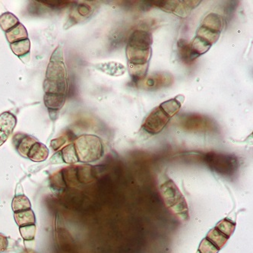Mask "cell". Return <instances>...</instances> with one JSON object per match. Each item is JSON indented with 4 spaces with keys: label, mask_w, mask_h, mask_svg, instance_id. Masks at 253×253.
<instances>
[{
    "label": "cell",
    "mask_w": 253,
    "mask_h": 253,
    "mask_svg": "<svg viewBox=\"0 0 253 253\" xmlns=\"http://www.w3.org/2000/svg\"><path fill=\"white\" fill-rule=\"evenodd\" d=\"M152 36L144 30H136L128 38L126 47L128 65L143 66L149 64L151 57Z\"/></svg>",
    "instance_id": "1"
},
{
    "label": "cell",
    "mask_w": 253,
    "mask_h": 253,
    "mask_svg": "<svg viewBox=\"0 0 253 253\" xmlns=\"http://www.w3.org/2000/svg\"><path fill=\"white\" fill-rule=\"evenodd\" d=\"M74 146L78 161L82 163L97 162L104 154L102 142L96 135H81L75 141Z\"/></svg>",
    "instance_id": "2"
},
{
    "label": "cell",
    "mask_w": 253,
    "mask_h": 253,
    "mask_svg": "<svg viewBox=\"0 0 253 253\" xmlns=\"http://www.w3.org/2000/svg\"><path fill=\"white\" fill-rule=\"evenodd\" d=\"M204 162L212 171L224 177H233L239 170V159L232 154L211 151L204 156Z\"/></svg>",
    "instance_id": "3"
},
{
    "label": "cell",
    "mask_w": 253,
    "mask_h": 253,
    "mask_svg": "<svg viewBox=\"0 0 253 253\" xmlns=\"http://www.w3.org/2000/svg\"><path fill=\"white\" fill-rule=\"evenodd\" d=\"M161 191L166 205L172 212L181 217H189L187 203L174 181L169 180L165 182L161 187Z\"/></svg>",
    "instance_id": "4"
},
{
    "label": "cell",
    "mask_w": 253,
    "mask_h": 253,
    "mask_svg": "<svg viewBox=\"0 0 253 253\" xmlns=\"http://www.w3.org/2000/svg\"><path fill=\"white\" fill-rule=\"evenodd\" d=\"M181 125L184 130L189 132H214L217 128L213 120L208 116L197 113L185 115L181 119Z\"/></svg>",
    "instance_id": "5"
},
{
    "label": "cell",
    "mask_w": 253,
    "mask_h": 253,
    "mask_svg": "<svg viewBox=\"0 0 253 253\" xmlns=\"http://www.w3.org/2000/svg\"><path fill=\"white\" fill-rule=\"evenodd\" d=\"M170 119L171 117L161 107H158L146 117L143 128L147 133L156 135L163 130Z\"/></svg>",
    "instance_id": "6"
},
{
    "label": "cell",
    "mask_w": 253,
    "mask_h": 253,
    "mask_svg": "<svg viewBox=\"0 0 253 253\" xmlns=\"http://www.w3.org/2000/svg\"><path fill=\"white\" fill-rule=\"evenodd\" d=\"M174 82V77L168 72H157L147 75L142 82L137 84L141 89L147 90H158L170 87Z\"/></svg>",
    "instance_id": "7"
},
{
    "label": "cell",
    "mask_w": 253,
    "mask_h": 253,
    "mask_svg": "<svg viewBox=\"0 0 253 253\" xmlns=\"http://www.w3.org/2000/svg\"><path fill=\"white\" fill-rule=\"evenodd\" d=\"M16 116L9 112L0 115V146L5 143L16 126Z\"/></svg>",
    "instance_id": "8"
},
{
    "label": "cell",
    "mask_w": 253,
    "mask_h": 253,
    "mask_svg": "<svg viewBox=\"0 0 253 253\" xmlns=\"http://www.w3.org/2000/svg\"><path fill=\"white\" fill-rule=\"evenodd\" d=\"M46 79L66 80V69L61 61H51L47 67Z\"/></svg>",
    "instance_id": "9"
},
{
    "label": "cell",
    "mask_w": 253,
    "mask_h": 253,
    "mask_svg": "<svg viewBox=\"0 0 253 253\" xmlns=\"http://www.w3.org/2000/svg\"><path fill=\"white\" fill-rule=\"evenodd\" d=\"M97 70L106 73L110 76H121L125 74L126 68L121 63L117 62H108V63H99L96 65Z\"/></svg>",
    "instance_id": "10"
},
{
    "label": "cell",
    "mask_w": 253,
    "mask_h": 253,
    "mask_svg": "<svg viewBox=\"0 0 253 253\" xmlns=\"http://www.w3.org/2000/svg\"><path fill=\"white\" fill-rule=\"evenodd\" d=\"M44 90L46 94H65L67 90V81L45 79Z\"/></svg>",
    "instance_id": "11"
},
{
    "label": "cell",
    "mask_w": 253,
    "mask_h": 253,
    "mask_svg": "<svg viewBox=\"0 0 253 253\" xmlns=\"http://www.w3.org/2000/svg\"><path fill=\"white\" fill-rule=\"evenodd\" d=\"M49 155V150L45 145L37 143L33 145L31 149L28 151V158L32 160V162H44Z\"/></svg>",
    "instance_id": "12"
},
{
    "label": "cell",
    "mask_w": 253,
    "mask_h": 253,
    "mask_svg": "<svg viewBox=\"0 0 253 253\" xmlns=\"http://www.w3.org/2000/svg\"><path fill=\"white\" fill-rule=\"evenodd\" d=\"M185 97L182 95H179L177 97L168 100V101H164L162 103L160 107L166 112L170 117L175 116L182 107V102L184 101Z\"/></svg>",
    "instance_id": "13"
},
{
    "label": "cell",
    "mask_w": 253,
    "mask_h": 253,
    "mask_svg": "<svg viewBox=\"0 0 253 253\" xmlns=\"http://www.w3.org/2000/svg\"><path fill=\"white\" fill-rule=\"evenodd\" d=\"M44 104L49 109L59 110L63 108L66 101L65 94H45L44 97Z\"/></svg>",
    "instance_id": "14"
},
{
    "label": "cell",
    "mask_w": 253,
    "mask_h": 253,
    "mask_svg": "<svg viewBox=\"0 0 253 253\" xmlns=\"http://www.w3.org/2000/svg\"><path fill=\"white\" fill-rule=\"evenodd\" d=\"M6 38L10 44L28 39V32L22 24L19 23L16 27L6 32Z\"/></svg>",
    "instance_id": "15"
},
{
    "label": "cell",
    "mask_w": 253,
    "mask_h": 253,
    "mask_svg": "<svg viewBox=\"0 0 253 253\" xmlns=\"http://www.w3.org/2000/svg\"><path fill=\"white\" fill-rule=\"evenodd\" d=\"M223 24H224V21L221 16L212 12L204 18L201 25L220 33L223 29Z\"/></svg>",
    "instance_id": "16"
},
{
    "label": "cell",
    "mask_w": 253,
    "mask_h": 253,
    "mask_svg": "<svg viewBox=\"0 0 253 253\" xmlns=\"http://www.w3.org/2000/svg\"><path fill=\"white\" fill-rule=\"evenodd\" d=\"M15 220L20 227L24 226L35 224L36 219L35 215L32 209L26 210L23 212H16L14 215Z\"/></svg>",
    "instance_id": "17"
},
{
    "label": "cell",
    "mask_w": 253,
    "mask_h": 253,
    "mask_svg": "<svg viewBox=\"0 0 253 253\" xmlns=\"http://www.w3.org/2000/svg\"><path fill=\"white\" fill-rule=\"evenodd\" d=\"M207 239L217 246L219 250L223 247L227 243L229 237H227L224 234H222L217 228H214L208 232Z\"/></svg>",
    "instance_id": "18"
},
{
    "label": "cell",
    "mask_w": 253,
    "mask_h": 253,
    "mask_svg": "<svg viewBox=\"0 0 253 253\" xmlns=\"http://www.w3.org/2000/svg\"><path fill=\"white\" fill-rule=\"evenodd\" d=\"M19 23L18 18L11 12H5L0 16V27L5 32H7Z\"/></svg>",
    "instance_id": "19"
},
{
    "label": "cell",
    "mask_w": 253,
    "mask_h": 253,
    "mask_svg": "<svg viewBox=\"0 0 253 253\" xmlns=\"http://www.w3.org/2000/svg\"><path fill=\"white\" fill-rule=\"evenodd\" d=\"M12 207L15 213L32 209L31 202L25 196H18L15 197L14 199L12 201Z\"/></svg>",
    "instance_id": "20"
},
{
    "label": "cell",
    "mask_w": 253,
    "mask_h": 253,
    "mask_svg": "<svg viewBox=\"0 0 253 253\" xmlns=\"http://www.w3.org/2000/svg\"><path fill=\"white\" fill-rule=\"evenodd\" d=\"M11 49L16 55L22 56L29 53L31 50V42L28 39L15 42L13 44H11Z\"/></svg>",
    "instance_id": "21"
},
{
    "label": "cell",
    "mask_w": 253,
    "mask_h": 253,
    "mask_svg": "<svg viewBox=\"0 0 253 253\" xmlns=\"http://www.w3.org/2000/svg\"><path fill=\"white\" fill-rule=\"evenodd\" d=\"M63 162L67 163H75L79 162L74 144H70L60 151Z\"/></svg>",
    "instance_id": "22"
},
{
    "label": "cell",
    "mask_w": 253,
    "mask_h": 253,
    "mask_svg": "<svg viewBox=\"0 0 253 253\" xmlns=\"http://www.w3.org/2000/svg\"><path fill=\"white\" fill-rule=\"evenodd\" d=\"M235 227H236V224L234 221L228 218H224L217 223L215 228H217L222 234H224L225 236L230 238L234 232Z\"/></svg>",
    "instance_id": "23"
},
{
    "label": "cell",
    "mask_w": 253,
    "mask_h": 253,
    "mask_svg": "<svg viewBox=\"0 0 253 253\" xmlns=\"http://www.w3.org/2000/svg\"><path fill=\"white\" fill-rule=\"evenodd\" d=\"M36 143V140L35 138L31 137V136H26V137L24 136L18 144V149L22 156L27 157L31 147Z\"/></svg>",
    "instance_id": "24"
},
{
    "label": "cell",
    "mask_w": 253,
    "mask_h": 253,
    "mask_svg": "<svg viewBox=\"0 0 253 253\" xmlns=\"http://www.w3.org/2000/svg\"><path fill=\"white\" fill-rule=\"evenodd\" d=\"M19 231L23 239L27 241H30L35 238V234H36V226L35 224L24 226V227H20Z\"/></svg>",
    "instance_id": "25"
},
{
    "label": "cell",
    "mask_w": 253,
    "mask_h": 253,
    "mask_svg": "<svg viewBox=\"0 0 253 253\" xmlns=\"http://www.w3.org/2000/svg\"><path fill=\"white\" fill-rule=\"evenodd\" d=\"M219 249L212 242L208 240L207 238L203 239L201 243H200L199 251L200 253H217L219 252Z\"/></svg>",
    "instance_id": "26"
},
{
    "label": "cell",
    "mask_w": 253,
    "mask_h": 253,
    "mask_svg": "<svg viewBox=\"0 0 253 253\" xmlns=\"http://www.w3.org/2000/svg\"><path fill=\"white\" fill-rule=\"evenodd\" d=\"M39 2L44 3V5H48L49 7L51 6V7L54 8L63 7V6L67 5V4L70 2L68 1H45V0L44 1H39Z\"/></svg>",
    "instance_id": "27"
},
{
    "label": "cell",
    "mask_w": 253,
    "mask_h": 253,
    "mask_svg": "<svg viewBox=\"0 0 253 253\" xmlns=\"http://www.w3.org/2000/svg\"><path fill=\"white\" fill-rule=\"evenodd\" d=\"M51 61H61L63 62V49L60 47H58L51 56Z\"/></svg>",
    "instance_id": "28"
},
{
    "label": "cell",
    "mask_w": 253,
    "mask_h": 253,
    "mask_svg": "<svg viewBox=\"0 0 253 253\" xmlns=\"http://www.w3.org/2000/svg\"><path fill=\"white\" fill-rule=\"evenodd\" d=\"M7 239L2 234H0V253L5 251L7 248Z\"/></svg>",
    "instance_id": "29"
},
{
    "label": "cell",
    "mask_w": 253,
    "mask_h": 253,
    "mask_svg": "<svg viewBox=\"0 0 253 253\" xmlns=\"http://www.w3.org/2000/svg\"><path fill=\"white\" fill-rule=\"evenodd\" d=\"M90 9L89 6L86 5H82L80 8L79 12L82 16H85V15L88 14L89 12H90Z\"/></svg>",
    "instance_id": "30"
},
{
    "label": "cell",
    "mask_w": 253,
    "mask_h": 253,
    "mask_svg": "<svg viewBox=\"0 0 253 253\" xmlns=\"http://www.w3.org/2000/svg\"><path fill=\"white\" fill-rule=\"evenodd\" d=\"M23 253H36L35 252L32 251V250H27V251L24 252Z\"/></svg>",
    "instance_id": "31"
}]
</instances>
